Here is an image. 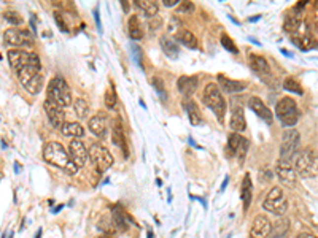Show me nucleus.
Instances as JSON below:
<instances>
[{"label": "nucleus", "mask_w": 318, "mask_h": 238, "mask_svg": "<svg viewBox=\"0 0 318 238\" xmlns=\"http://www.w3.org/2000/svg\"><path fill=\"white\" fill-rule=\"evenodd\" d=\"M43 159L48 164H51V165H54V167L64 170L66 173H69V175H75V173L80 170L78 165L70 159L69 151L58 141H49L45 146Z\"/></svg>", "instance_id": "nucleus-1"}, {"label": "nucleus", "mask_w": 318, "mask_h": 238, "mask_svg": "<svg viewBox=\"0 0 318 238\" xmlns=\"http://www.w3.org/2000/svg\"><path fill=\"white\" fill-rule=\"evenodd\" d=\"M46 99L53 100L54 103L61 105L62 108L70 106L73 103L72 99V91H70V86L62 76H54L51 81L48 83L46 88Z\"/></svg>", "instance_id": "nucleus-2"}, {"label": "nucleus", "mask_w": 318, "mask_h": 238, "mask_svg": "<svg viewBox=\"0 0 318 238\" xmlns=\"http://www.w3.org/2000/svg\"><path fill=\"white\" fill-rule=\"evenodd\" d=\"M202 100L212 111L215 113L216 119L221 122L224 121V113H226V100L223 97V92L220 89V86L215 83H210L206 86L202 94Z\"/></svg>", "instance_id": "nucleus-3"}, {"label": "nucleus", "mask_w": 318, "mask_h": 238, "mask_svg": "<svg viewBox=\"0 0 318 238\" xmlns=\"http://www.w3.org/2000/svg\"><path fill=\"white\" fill-rule=\"evenodd\" d=\"M294 169L302 178H312L318 175V154L312 148L302 149L296 157Z\"/></svg>", "instance_id": "nucleus-4"}, {"label": "nucleus", "mask_w": 318, "mask_h": 238, "mask_svg": "<svg viewBox=\"0 0 318 238\" xmlns=\"http://www.w3.org/2000/svg\"><path fill=\"white\" fill-rule=\"evenodd\" d=\"M19 83L24 86V89L37 96L43 89V75H41V66H29L18 71Z\"/></svg>", "instance_id": "nucleus-5"}, {"label": "nucleus", "mask_w": 318, "mask_h": 238, "mask_svg": "<svg viewBox=\"0 0 318 238\" xmlns=\"http://www.w3.org/2000/svg\"><path fill=\"white\" fill-rule=\"evenodd\" d=\"M275 116L283 127H293L299 121V108L291 97H283L275 106Z\"/></svg>", "instance_id": "nucleus-6"}, {"label": "nucleus", "mask_w": 318, "mask_h": 238, "mask_svg": "<svg viewBox=\"0 0 318 238\" xmlns=\"http://www.w3.org/2000/svg\"><path fill=\"white\" fill-rule=\"evenodd\" d=\"M263 208L266 211H269L272 214H277V216H283L286 208H288V200L286 196L282 187L279 186H274L272 189L267 192L266 200L263 204Z\"/></svg>", "instance_id": "nucleus-7"}, {"label": "nucleus", "mask_w": 318, "mask_h": 238, "mask_svg": "<svg viewBox=\"0 0 318 238\" xmlns=\"http://www.w3.org/2000/svg\"><path fill=\"white\" fill-rule=\"evenodd\" d=\"M301 145V135L296 129H285V132L282 134L280 141V159L285 161H291L294 154H298Z\"/></svg>", "instance_id": "nucleus-8"}, {"label": "nucleus", "mask_w": 318, "mask_h": 238, "mask_svg": "<svg viewBox=\"0 0 318 238\" xmlns=\"http://www.w3.org/2000/svg\"><path fill=\"white\" fill-rule=\"evenodd\" d=\"M89 161L99 173H104L113 165V156L102 143H93L89 148Z\"/></svg>", "instance_id": "nucleus-9"}, {"label": "nucleus", "mask_w": 318, "mask_h": 238, "mask_svg": "<svg viewBox=\"0 0 318 238\" xmlns=\"http://www.w3.org/2000/svg\"><path fill=\"white\" fill-rule=\"evenodd\" d=\"M6 57H8L10 66L16 73L19 70H23L29 66H41L37 54L24 51V49H11V51H8V54H6Z\"/></svg>", "instance_id": "nucleus-10"}, {"label": "nucleus", "mask_w": 318, "mask_h": 238, "mask_svg": "<svg viewBox=\"0 0 318 238\" xmlns=\"http://www.w3.org/2000/svg\"><path fill=\"white\" fill-rule=\"evenodd\" d=\"M275 175L280 179V183L286 187H294L298 181V171H296L294 165L291 161H285V159H279L275 164Z\"/></svg>", "instance_id": "nucleus-11"}, {"label": "nucleus", "mask_w": 318, "mask_h": 238, "mask_svg": "<svg viewBox=\"0 0 318 238\" xmlns=\"http://www.w3.org/2000/svg\"><path fill=\"white\" fill-rule=\"evenodd\" d=\"M248 66L250 68L256 73L263 81L272 84L274 78H272V70H271V66L269 62H267L263 56L259 54H250L248 56Z\"/></svg>", "instance_id": "nucleus-12"}, {"label": "nucleus", "mask_w": 318, "mask_h": 238, "mask_svg": "<svg viewBox=\"0 0 318 238\" xmlns=\"http://www.w3.org/2000/svg\"><path fill=\"white\" fill-rule=\"evenodd\" d=\"M3 40L8 43L11 46H18V48H23V46H32L34 43V37L32 35L24 31V29H8L5 31L3 34Z\"/></svg>", "instance_id": "nucleus-13"}, {"label": "nucleus", "mask_w": 318, "mask_h": 238, "mask_svg": "<svg viewBox=\"0 0 318 238\" xmlns=\"http://www.w3.org/2000/svg\"><path fill=\"white\" fill-rule=\"evenodd\" d=\"M45 113H46L49 122H51V126L61 131L62 126L66 124V122H64V118H66V114H64V108L58 103H54L53 100L46 99L45 100Z\"/></svg>", "instance_id": "nucleus-14"}, {"label": "nucleus", "mask_w": 318, "mask_h": 238, "mask_svg": "<svg viewBox=\"0 0 318 238\" xmlns=\"http://www.w3.org/2000/svg\"><path fill=\"white\" fill-rule=\"evenodd\" d=\"M228 149L231 151L232 154H236L239 157L240 162H244L247 151H248V140L244 138L240 134L232 132L228 138Z\"/></svg>", "instance_id": "nucleus-15"}, {"label": "nucleus", "mask_w": 318, "mask_h": 238, "mask_svg": "<svg viewBox=\"0 0 318 238\" xmlns=\"http://www.w3.org/2000/svg\"><path fill=\"white\" fill-rule=\"evenodd\" d=\"M69 156L76 165H78V167H83V165L86 164V161L89 159V149H86L84 143L80 138H76V140L70 141Z\"/></svg>", "instance_id": "nucleus-16"}, {"label": "nucleus", "mask_w": 318, "mask_h": 238, "mask_svg": "<svg viewBox=\"0 0 318 238\" xmlns=\"http://www.w3.org/2000/svg\"><path fill=\"white\" fill-rule=\"evenodd\" d=\"M272 234V222L266 218L264 214H258L253 219L250 237L251 238H267Z\"/></svg>", "instance_id": "nucleus-17"}, {"label": "nucleus", "mask_w": 318, "mask_h": 238, "mask_svg": "<svg viewBox=\"0 0 318 238\" xmlns=\"http://www.w3.org/2000/svg\"><path fill=\"white\" fill-rule=\"evenodd\" d=\"M229 126L232 129V132L240 134L247 129V121H245V111L244 106L239 102H232L231 103V122Z\"/></svg>", "instance_id": "nucleus-18"}, {"label": "nucleus", "mask_w": 318, "mask_h": 238, "mask_svg": "<svg viewBox=\"0 0 318 238\" xmlns=\"http://www.w3.org/2000/svg\"><path fill=\"white\" fill-rule=\"evenodd\" d=\"M291 37H293V41L296 43V46L301 48L302 51H307V49H312V48L318 46L315 37L310 34V31L306 26H302L298 32L291 35Z\"/></svg>", "instance_id": "nucleus-19"}, {"label": "nucleus", "mask_w": 318, "mask_h": 238, "mask_svg": "<svg viewBox=\"0 0 318 238\" xmlns=\"http://www.w3.org/2000/svg\"><path fill=\"white\" fill-rule=\"evenodd\" d=\"M88 127H89L91 134H94L96 136H99V138H105V136H107V131H108L107 114H105L104 111H99L97 114H94V116L89 119Z\"/></svg>", "instance_id": "nucleus-20"}, {"label": "nucleus", "mask_w": 318, "mask_h": 238, "mask_svg": "<svg viewBox=\"0 0 318 238\" xmlns=\"http://www.w3.org/2000/svg\"><path fill=\"white\" fill-rule=\"evenodd\" d=\"M248 106L258 114L261 119H264L267 124H271V122H272V119H274L272 111L269 110V106H267L259 97H250L248 99Z\"/></svg>", "instance_id": "nucleus-21"}, {"label": "nucleus", "mask_w": 318, "mask_h": 238, "mask_svg": "<svg viewBox=\"0 0 318 238\" xmlns=\"http://www.w3.org/2000/svg\"><path fill=\"white\" fill-rule=\"evenodd\" d=\"M197 84H199V78L196 75L193 76H180L178 81H177V88L178 91L185 96V99H189L197 89Z\"/></svg>", "instance_id": "nucleus-22"}, {"label": "nucleus", "mask_w": 318, "mask_h": 238, "mask_svg": "<svg viewBox=\"0 0 318 238\" xmlns=\"http://www.w3.org/2000/svg\"><path fill=\"white\" fill-rule=\"evenodd\" d=\"M218 83H220V89L226 94H237V92H242L247 89V84L245 81H239V79H229L223 75L218 76Z\"/></svg>", "instance_id": "nucleus-23"}, {"label": "nucleus", "mask_w": 318, "mask_h": 238, "mask_svg": "<svg viewBox=\"0 0 318 238\" xmlns=\"http://www.w3.org/2000/svg\"><path fill=\"white\" fill-rule=\"evenodd\" d=\"M159 45H161L162 53L167 57H171V59H177V57H178L180 49H178V45H177L175 38H171V37H167V35H164V37L159 38Z\"/></svg>", "instance_id": "nucleus-24"}, {"label": "nucleus", "mask_w": 318, "mask_h": 238, "mask_svg": "<svg viewBox=\"0 0 318 238\" xmlns=\"http://www.w3.org/2000/svg\"><path fill=\"white\" fill-rule=\"evenodd\" d=\"M174 38L178 43H181L183 46L189 48V49H196L197 46H199V41H197L196 35L193 32L186 31V29H180V31L175 34Z\"/></svg>", "instance_id": "nucleus-25"}, {"label": "nucleus", "mask_w": 318, "mask_h": 238, "mask_svg": "<svg viewBox=\"0 0 318 238\" xmlns=\"http://www.w3.org/2000/svg\"><path fill=\"white\" fill-rule=\"evenodd\" d=\"M183 108H185V111L188 113V118H189V122L193 126H199L202 122V116H201V111L197 105L193 102L191 99H183Z\"/></svg>", "instance_id": "nucleus-26"}, {"label": "nucleus", "mask_w": 318, "mask_h": 238, "mask_svg": "<svg viewBox=\"0 0 318 238\" xmlns=\"http://www.w3.org/2000/svg\"><path fill=\"white\" fill-rule=\"evenodd\" d=\"M61 134L64 136H69V138L76 140V138H80V136L84 135V129L80 122H66L61 129Z\"/></svg>", "instance_id": "nucleus-27"}, {"label": "nucleus", "mask_w": 318, "mask_h": 238, "mask_svg": "<svg viewBox=\"0 0 318 238\" xmlns=\"http://www.w3.org/2000/svg\"><path fill=\"white\" fill-rule=\"evenodd\" d=\"M111 141L115 143L118 148L124 149L126 157H127V151H126V141H124V134H123V126L119 119L113 121V127H111Z\"/></svg>", "instance_id": "nucleus-28"}, {"label": "nucleus", "mask_w": 318, "mask_h": 238, "mask_svg": "<svg viewBox=\"0 0 318 238\" xmlns=\"http://www.w3.org/2000/svg\"><path fill=\"white\" fill-rule=\"evenodd\" d=\"M136 5L143 11L146 18H154L159 11V6L154 0H136Z\"/></svg>", "instance_id": "nucleus-29"}, {"label": "nucleus", "mask_w": 318, "mask_h": 238, "mask_svg": "<svg viewBox=\"0 0 318 238\" xmlns=\"http://www.w3.org/2000/svg\"><path fill=\"white\" fill-rule=\"evenodd\" d=\"M251 191H253V184H251V178L250 175H245L244 176V181H242V202H244V210L247 211L251 205Z\"/></svg>", "instance_id": "nucleus-30"}, {"label": "nucleus", "mask_w": 318, "mask_h": 238, "mask_svg": "<svg viewBox=\"0 0 318 238\" xmlns=\"http://www.w3.org/2000/svg\"><path fill=\"white\" fill-rule=\"evenodd\" d=\"M289 229V221L286 218H279L272 226V238H286Z\"/></svg>", "instance_id": "nucleus-31"}, {"label": "nucleus", "mask_w": 318, "mask_h": 238, "mask_svg": "<svg viewBox=\"0 0 318 238\" xmlns=\"http://www.w3.org/2000/svg\"><path fill=\"white\" fill-rule=\"evenodd\" d=\"M129 35L132 40H142L143 38V29L140 26V21L137 16L129 18Z\"/></svg>", "instance_id": "nucleus-32"}, {"label": "nucleus", "mask_w": 318, "mask_h": 238, "mask_svg": "<svg viewBox=\"0 0 318 238\" xmlns=\"http://www.w3.org/2000/svg\"><path fill=\"white\" fill-rule=\"evenodd\" d=\"M73 108H75L76 116L80 119H86L89 116V105L84 99H76L73 102Z\"/></svg>", "instance_id": "nucleus-33"}, {"label": "nucleus", "mask_w": 318, "mask_h": 238, "mask_svg": "<svg viewBox=\"0 0 318 238\" xmlns=\"http://www.w3.org/2000/svg\"><path fill=\"white\" fill-rule=\"evenodd\" d=\"M283 88L289 92H293V94H299V96H302L304 91H302V86L299 84V81L296 78L293 76H286L285 78V81H283Z\"/></svg>", "instance_id": "nucleus-34"}, {"label": "nucleus", "mask_w": 318, "mask_h": 238, "mask_svg": "<svg viewBox=\"0 0 318 238\" xmlns=\"http://www.w3.org/2000/svg\"><path fill=\"white\" fill-rule=\"evenodd\" d=\"M113 222L118 229H121V232H126L127 224H126V216L119 208H113Z\"/></svg>", "instance_id": "nucleus-35"}, {"label": "nucleus", "mask_w": 318, "mask_h": 238, "mask_svg": "<svg viewBox=\"0 0 318 238\" xmlns=\"http://www.w3.org/2000/svg\"><path fill=\"white\" fill-rule=\"evenodd\" d=\"M104 102H105V106H107L108 110H115V108H116V94H115V89L108 88L107 91H105Z\"/></svg>", "instance_id": "nucleus-36"}, {"label": "nucleus", "mask_w": 318, "mask_h": 238, "mask_svg": "<svg viewBox=\"0 0 318 238\" xmlns=\"http://www.w3.org/2000/svg\"><path fill=\"white\" fill-rule=\"evenodd\" d=\"M220 41H221V45H223V48L226 49V51H229L231 54H237V46H236V43L232 41V38L229 37V35L223 34Z\"/></svg>", "instance_id": "nucleus-37"}, {"label": "nucleus", "mask_w": 318, "mask_h": 238, "mask_svg": "<svg viewBox=\"0 0 318 238\" xmlns=\"http://www.w3.org/2000/svg\"><path fill=\"white\" fill-rule=\"evenodd\" d=\"M3 18L8 21L10 24L13 26H19V24H23V18L19 16V13L16 11H5L3 13Z\"/></svg>", "instance_id": "nucleus-38"}, {"label": "nucleus", "mask_w": 318, "mask_h": 238, "mask_svg": "<svg viewBox=\"0 0 318 238\" xmlns=\"http://www.w3.org/2000/svg\"><path fill=\"white\" fill-rule=\"evenodd\" d=\"M177 11H178L180 14H189V13H193L194 11V3L193 2H180V5L177 6Z\"/></svg>", "instance_id": "nucleus-39"}, {"label": "nucleus", "mask_w": 318, "mask_h": 238, "mask_svg": "<svg viewBox=\"0 0 318 238\" xmlns=\"http://www.w3.org/2000/svg\"><path fill=\"white\" fill-rule=\"evenodd\" d=\"M153 86L156 88V91L162 96V99H166V88H164V83H162V79L158 78V76H153Z\"/></svg>", "instance_id": "nucleus-40"}, {"label": "nucleus", "mask_w": 318, "mask_h": 238, "mask_svg": "<svg viewBox=\"0 0 318 238\" xmlns=\"http://www.w3.org/2000/svg\"><path fill=\"white\" fill-rule=\"evenodd\" d=\"M162 5L171 8V6H178L180 5V0H162Z\"/></svg>", "instance_id": "nucleus-41"}, {"label": "nucleus", "mask_w": 318, "mask_h": 238, "mask_svg": "<svg viewBox=\"0 0 318 238\" xmlns=\"http://www.w3.org/2000/svg\"><path fill=\"white\" fill-rule=\"evenodd\" d=\"M94 18H96V21H97V27H99V32H102V27H101V19H99V10H97V8L94 10Z\"/></svg>", "instance_id": "nucleus-42"}, {"label": "nucleus", "mask_w": 318, "mask_h": 238, "mask_svg": "<svg viewBox=\"0 0 318 238\" xmlns=\"http://www.w3.org/2000/svg\"><path fill=\"white\" fill-rule=\"evenodd\" d=\"M298 238H318V237H315L314 234H299Z\"/></svg>", "instance_id": "nucleus-43"}, {"label": "nucleus", "mask_w": 318, "mask_h": 238, "mask_svg": "<svg viewBox=\"0 0 318 238\" xmlns=\"http://www.w3.org/2000/svg\"><path fill=\"white\" fill-rule=\"evenodd\" d=\"M123 6H124V11H127V8H129V5H127V2H123Z\"/></svg>", "instance_id": "nucleus-44"}, {"label": "nucleus", "mask_w": 318, "mask_h": 238, "mask_svg": "<svg viewBox=\"0 0 318 238\" xmlns=\"http://www.w3.org/2000/svg\"><path fill=\"white\" fill-rule=\"evenodd\" d=\"M99 238H111V237H110V235H101Z\"/></svg>", "instance_id": "nucleus-45"}]
</instances>
